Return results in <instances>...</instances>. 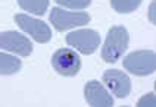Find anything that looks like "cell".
Returning a JSON list of instances; mask_svg holds the SVG:
<instances>
[{
  "label": "cell",
  "mask_w": 156,
  "mask_h": 107,
  "mask_svg": "<svg viewBox=\"0 0 156 107\" xmlns=\"http://www.w3.org/2000/svg\"><path fill=\"white\" fill-rule=\"evenodd\" d=\"M130 35L125 27H112L108 31V35L102 45V59L106 63H115L121 59L127 47H128Z\"/></svg>",
  "instance_id": "cell-1"
},
{
  "label": "cell",
  "mask_w": 156,
  "mask_h": 107,
  "mask_svg": "<svg viewBox=\"0 0 156 107\" xmlns=\"http://www.w3.org/2000/svg\"><path fill=\"white\" fill-rule=\"evenodd\" d=\"M122 65L125 71H128L133 75H152L156 69V54L153 50H137L127 54Z\"/></svg>",
  "instance_id": "cell-2"
},
{
  "label": "cell",
  "mask_w": 156,
  "mask_h": 107,
  "mask_svg": "<svg viewBox=\"0 0 156 107\" xmlns=\"http://www.w3.org/2000/svg\"><path fill=\"white\" fill-rule=\"evenodd\" d=\"M49 21L56 31L63 32L71 28L88 24L90 15L87 12H66L65 9H61V8H53L50 15H49Z\"/></svg>",
  "instance_id": "cell-3"
},
{
  "label": "cell",
  "mask_w": 156,
  "mask_h": 107,
  "mask_svg": "<svg viewBox=\"0 0 156 107\" xmlns=\"http://www.w3.org/2000/svg\"><path fill=\"white\" fill-rule=\"evenodd\" d=\"M53 69L62 76H75L81 69V60L77 52L72 48H59L52 56Z\"/></svg>",
  "instance_id": "cell-4"
},
{
  "label": "cell",
  "mask_w": 156,
  "mask_h": 107,
  "mask_svg": "<svg viewBox=\"0 0 156 107\" xmlns=\"http://www.w3.org/2000/svg\"><path fill=\"white\" fill-rule=\"evenodd\" d=\"M66 44L83 54H93L100 44V35L94 29H78L66 34Z\"/></svg>",
  "instance_id": "cell-5"
},
{
  "label": "cell",
  "mask_w": 156,
  "mask_h": 107,
  "mask_svg": "<svg viewBox=\"0 0 156 107\" xmlns=\"http://www.w3.org/2000/svg\"><path fill=\"white\" fill-rule=\"evenodd\" d=\"M15 24L21 28L24 32L31 35L37 43H47L52 38V31L47 24H44L40 19H34L25 13H16L15 15Z\"/></svg>",
  "instance_id": "cell-6"
},
{
  "label": "cell",
  "mask_w": 156,
  "mask_h": 107,
  "mask_svg": "<svg viewBox=\"0 0 156 107\" xmlns=\"http://www.w3.org/2000/svg\"><path fill=\"white\" fill-rule=\"evenodd\" d=\"M0 48L16 53L22 57H28L33 52V44L28 37L16 31H3L0 34Z\"/></svg>",
  "instance_id": "cell-7"
},
{
  "label": "cell",
  "mask_w": 156,
  "mask_h": 107,
  "mask_svg": "<svg viewBox=\"0 0 156 107\" xmlns=\"http://www.w3.org/2000/svg\"><path fill=\"white\" fill-rule=\"evenodd\" d=\"M103 82L115 97L125 98L131 92V81L128 75L118 69H109L103 73Z\"/></svg>",
  "instance_id": "cell-8"
},
{
  "label": "cell",
  "mask_w": 156,
  "mask_h": 107,
  "mask_svg": "<svg viewBox=\"0 0 156 107\" xmlns=\"http://www.w3.org/2000/svg\"><path fill=\"white\" fill-rule=\"evenodd\" d=\"M86 101L93 107H111L113 104V97L99 81H88L84 87Z\"/></svg>",
  "instance_id": "cell-9"
},
{
  "label": "cell",
  "mask_w": 156,
  "mask_h": 107,
  "mask_svg": "<svg viewBox=\"0 0 156 107\" xmlns=\"http://www.w3.org/2000/svg\"><path fill=\"white\" fill-rule=\"evenodd\" d=\"M19 8L25 12H31L34 15L41 16L49 8V0H16Z\"/></svg>",
  "instance_id": "cell-10"
},
{
  "label": "cell",
  "mask_w": 156,
  "mask_h": 107,
  "mask_svg": "<svg viewBox=\"0 0 156 107\" xmlns=\"http://www.w3.org/2000/svg\"><path fill=\"white\" fill-rule=\"evenodd\" d=\"M22 63L19 59L9 56L6 53L0 54V73L2 75H13L21 69Z\"/></svg>",
  "instance_id": "cell-11"
},
{
  "label": "cell",
  "mask_w": 156,
  "mask_h": 107,
  "mask_svg": "<svg viewBox=\"0 0 156 107\" xmlns=\"http://www.w3.org/2000/svg\"><path fill=\"white\" fill-rule=\"evenodd\" d=\"M141 5V0H111V6L118 13H131Z\"/></svg>",
  "instance_id": "cell-12"
},
{
  "label": "cell",
  "mask_w": 156,
  "mask_h": 107,
  "mask_svg": "<svg viewBox=\"0 0 156 107\" xmlns=\"http://www.w3.org/2000/svg\"><path fill=\"white\" fill-rule=\"evenodd\" d=\"M58 5H61L63 8H68V9H86L91 5V0H55Z\"/></svg>",
  "instance_id": "cell-13"
},
{
  "label": "cell",
  "mask_w": 156,
  "mask_h": 107,
  "mask_svg": "<svg viewBox=\"0 0 156 107\" xmlns=\"http://www.w3.org/2000/svg\"><path fill=\"white\" fill-rule=\"evenodd\" d=\"M137 106L139 107H144V106H150L155 107V94H146L137 101Z\"/></svg>",
  "instance_id": "cell-14"
},
{
  "label": "cell",
  "mask_w": 156,
  "mask_h": 107,
  "mask_svg": "<svg viewBox=\"0 0 156 107\" xmlns=\"http://www.w3.org/2000/svg\"><path fill=\"white\" fill-rule=\"evenodd\" d=\"M155 9H156V2H152L150 8H149V18H150V22L155 24L156 19H155Z\"/></svg>",
  "instance_id": "cell-15"
}]
</instances>
